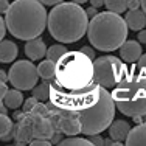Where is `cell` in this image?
Returning a JSON list of instances; mask_svg holds the SVG:
<instances>
[{
  "mask_svg": "<svg viewBox=\"0 0 146 146\" xmlns=\"http://www.w3.org/2000/svg\"><path fill=\"white\" fill-rule=\"evenodd\" d=\"M143 50H141V44L138 40H127L123 47L120 48V56L123 61H127L131 64L138 62L140 58L143 56Z\"/></svg>",
  "mask_w": 146,
  "mask_h": 146,
  "instance_id": "obj_11",
  "label": "cell"
},
{
  "mask_svg": "<svg viewBox=\"0 0 146 146\" xmlns=\"http://www.w3.org/2000/svg\"><path fill=\"white\" fill-rule=\"evenodd\" d=\"M0 79H2V84H6V81H9V75H8V72L0 70Z\"/></svg>",
  "mask_w": 146,
  "mask_h": 146,
  "instance_id": "obj_34",
  "label": "cell"
},
{
  "mask_svg": "<svg viewBox=\"0 0 146 146\" xmlns=\"http://www.w3.org/2000/svg\"><path fill=\"white\" fill-rule=\"evenodd\" d=\"M141 120H143V123H146V115H145L143 118H141Z\"/></svg>",
  "mask_w": 146,
  "mask_h": 146,
  "instance_id": "obj_42",
  "label": "cell"
},
{
  "mask_svg": "<svg viewBox=\"0 0 146 146\" xmlns=\"http://www.w3.org/2000/svg\"><path fill=\"white\" fill-rule=\"evenodd\" d=\"M40 3H42L44 6H53V8H54V6H58L59 3H62V2H51V0H44V2H40Z\"/></svg>",
  "mask_w": 146,
  "mask_h": 146,
  "instance_id": "obj_37",
  "label": "cell"
},
{
  "mask_svg": "<svg viewBox=\"0 0 146 146\" xmlns=\"http://www.w3.org/2000/svg\"><path fill=\"white\" fill-rule=\"evenodd\" d=\"M115 110L112 93L107 92V89L90 84L84 90H78L75 112L79 117L84 135L92 137L109 129L115 118Z\"/></svg>",
  "mask_w": 146,
  "mask_h": 146,
  "instance_id": "obj_1",
  "label": "cell"
},
{
  "mask_svg": "<svg viewBox=\"0 0 146 146\" xmlns=\"http://www.w3.org/2000/svg\"><path fill=\"white\" fill-rule=\"evenodd\" d=\"M112 146H126V145H123V143H120V141H115Z\"/></svg>",
  "mask_w": 146,
  "mask_h": 146,
  "instance_id": "obj_41",
  "label": "cell"
},
{
  "mask_svg": "<svg viewBox=\"0 0 146 146\" xmlns=\"http://www.w3.org/2000/svg\"><path fill=\"white\" fill-rule=\"evenodd\" d=\"M113 143H115V141H113V140H112V138H110V137L104 140V146H112Z\"/></svg>",
  "mask_w": 146,
  "mask_h": 146,
  "instance_id": "obj_38",
  "label": "cell"
},
{
  "mask_svg": "<svg viewBox=\"0 0 146 146\" xmlns=\"http://www.w3.org/2000/svg\"><path fill=\"white\" fill-rule=\"evenodd\" d=\"M79 51H81L82 54H86L89 59H92V61H96V54H95V48L93 47H81L79 48Z\"/></svg>",
  "mask_w": 146,
  "mask_h": 146,
  "instance_id": "obj_25",
  "label": "cell"
},
{
  "mask_svg": "<svg viewBox=\"0 0 146 146\" xmlns=\"http://www.w3.org/2000/svg\"><path fill=\"white\" fill-rule=\"evenodd\" d=\"M0 135H2L0 138L3 141L11 140L16 135V123L8 115H2L0 118Z\"/></svg>",
  "mask_w": 146,
  "mask_h": 146,
  "instance_id": "obj_17",
  "label": "cell"
},
{
  "mask_svg": "<svg viewBox=\"0 0 146 146\" xmlns=\"http://www.w3.org/2000/svg\"><path fill=\"white\" fill-rule=\"evenodd\" d=\"M124 20L127 23V28L134 31H143L146 27V14L141 9H135V11H127L124 16Z\"/></svg>",
  "mask_w": 146,
  "mask_h": 146,
  "instance_id": "obj_14",
  "label": "cell"
},
{
  "mask_svg": "<svg viewBox=\"0 0 146 146\" xmlns=\"http://www.w3.org/2000/svg\"><path fill=\"white\" fill-rule=\"evenodd\" d=\"M0 112H2V115H6V112H8V107H6L3 103H2V106H0Z\"/></svg>",
  "mask_w": 146,
  "mask_h": 146,
  "instance_id": "obj_39",
  "label": "cell"
},
{
  "mask_svg": "<svg viewBox=\"0 0 146 146\" xmlns=\"http://www.w3.org/2000/svg\"><path fill=\"white\" fill-rule=\"evenodd\" d=\"M93 70H95L93 84L101 86L103 89L112 87V90L118 84H121L131 72L123 64V61H120V58L112 56V54L96 58V61H93Z\"/></svg>",
  "mask_w": 146,
  "mask_h": 146,
  "instance_id": "obj_7",
  "label": "cell"
},
{
  "mask_svg": "<svg viewBox=\"0 0 146 146\" xmlns=\"http://www.w3.org/2000/svg\"><path fill=\"white\" fill-rule=\"evenodd\" d=\"M135 68H137L138 73H141L143 76H146V53L140 58V61L135 64Z\"/></svg>",
  "mask_w": 146,
  "mask_h": 146,
  "instance_id": "obj_26",
  "label": "cell"
},
{
  "mask_svg": "<svg viewBox=\"0 0 146 146\" xmlns=\"http://www.w3.org/2000/svg\"><path fill=\"white\" fill-rule=\"evenodd\" d=\"M112 98L123 115L143 118L146 115V76L138 73L134 65L123 82L112 90Z\"/></svg>",
  "mask_w": 146,
  "mask_h": 146,
  "instance_id": "obj_5",
  "label": "cell"
},
{
  "mask_svg": "<svg viewBox=\"0 0 146 146\" xmlns=\"http://www.w3.org/2000/svg\"><path fill=\"white\" fill-rule=\"evenodd\" d=\"M9 75V82L11 86H14L16 90L20 92H28L33 90L39 82V72L37 67L31 61H16L11 65L8 72Z\"/></svg>",
  "mask_w": 146,
  "mask_h": 146,
  "instance_id": "obj_8",
  "label": "cell"
},
{
  "mask_svg": "<svg viewBox=\"0 0 146 146\" xmlns=\"http://www.w3.org/2000/svg\"><path fill=\"white\" fill-rule=\"evenodd\" d=\"M89 141L93 146H104V138H101L100 135H92V137L89 138Z\"/></svg>",
  "mask_w": 146,
  "mask_h": 146,
  "instance_id": "obj_27",
  "label": "cell"
},
{
  "mask_svg": "<svg viewBox=\"0 0 146 146\" xmlns=\"http://www.w3.org/2000/svg\"><path fill=\"white\" fill-rule=\"evenodd\" d=\"M6 30H8V27H6L5 17H0V39H2V40H5V34H6Z\"/></svg>",
  "mask_w": 146,
  "mask_h": 146,
  "instance_id": "obj_28",
  "label": "cell"
},
{
  "mask_svg": "<svg viewBox=\"0 0 146 146\" xmlns=\"http://www.w3.org/2000/svg\"><path fill=\"white\" fill-rule=\"evenodd\" d=\"M141 11L146 14V0H143V2H141Z\"/></svg>",
  "mask_w": 146,
  "mask_h": 146,
  "instance_id": "obj_40",
  "label": "cell"
},
{
  "mask_svg": "<svg viewBox=\"0 0 146 146\" xmlns=\"http://www.w3.org/2000/svg\"><path fill=\"white\" fill-rule=\"evenodd\" d=\"M14 140L17 146H25L31 145L34 141V134H33V118L30 113H27L20 121L16 123V135Z\"/></svg>",
  "mask_w": 146,
  "mask_h": 146,
  "instance_id": "obj_9",
  "label": "cell"
},
{
  "mask_svg": "<svg viewBox=\"0 0 146 146\" xmlns=\"http://www.w3.org/2000/svg\"><path fill=\"white\" fill-rule=\"evenodd\" d=\"M3 17L9 33L27 42L39 39L48 25L47 9L37 0H16Z\"/></svg>",
  "mask_w": 146,
  "mask_h": 146,
  "instance_id": "obj_2",
  "label": "cell"
},
{
  "mask_svg": "<svg viewBox=\"0 0 146 146\" xmlns=\"http://www.w3.org/2000/svg\"><path fill=\"white\" fill-rule=\"evenodd\" d=\"M37 72H39V76L44 79V81L53 82L56 79V62L51 61H42L39 65H37Z\"/></svg>",
  "mask_w": 146,
  "mask_h": 146,
  "instance_id": "obj_18",
  "label": "cell"
},
{
  "mask_svg": "<svg viewBox=\"0 0 146 146\" xmlns=\"http://www.w3.org/2000/svg\"><path fill=\"white\" fill-rule=\"evenodd\" d=\"M127 6H129V11H135V9L141 8V2H138V0H131V2H127Z\"/></svg>",
  "mask_w": 146,
  "mask_h": 146,
  "instance_id": "obj_29",
  "label": "cell"
},
{
  "mask_svg": "<svg viewBox=\"0 0 146 146\" xmlns=\"http://www.w3.org/2000/svg\"><path fill=\"white\" fill-rule=\"evenodd\" d=\"M30 146H53L51 141H44V140H34Z\"/></svg>",
  "mask_w": 146,
  "mask_h": 146,
  "instance_id": "obj_33",
  "label": "cell"
},
{
  "mask_svg": "<svg viewBox=\"0 0 146 146\" xmlns=\"http://www.w3.org/2000/svg\"><path fill=\"white\" fill-rule=\"evenodd\" d=\"M89 23L87 13L81 5L75 2H62L51 8L47 27L51 36L64 45L82 39L89 30Z\"/></svg>",
  "mask_w": 146,
  "mask_h": 146,
  "instance_id": "obj_3",
  "label": "cell"
},
{
  "mask_svg": "<svg viewBox=\"0 0 146 146\" xmlns=\"http://www.w3.org/2000/svg\"><path fill=\"white\" fill-rule=\"evenodd\" d=\"M68 53V50L65 48V45H62V44H54V45H51V47H48V51H47V59L48 61H51V62H58L61 61L62 58L65 56V54Z\"/></svg>",
  "mask_w": 146,
  "mask_h": 146,
  "instance_id": "obj_21",
  "label": "cell"
},
{
  "mask_svg": "<svg viewBox=\"0 0 146 146\" xmlns=\"http://www.w3.org/2000/svg\"><path fill=\"white\" fill-rule=\"evenodd\" d=\"M33 134H34V140L51 141L53 135L56 134V129H54L50 117L48 118H37V120L33 118Z\"/></svg>",
  "mask_w": 146,
  "mask_h": 146,
  "instance_id": "obj_10",
  "label": "cell"
},
{
  "mask_svg": "<svg viewBox=\"0 0 146 146\" xmlns=\"http://www.w3.org/2000/svg\"><path fill=\"white\" fill-rule=\"evenodd\" d=\"M17 53H19V50H17V45L14 42H11V40H2V44H0V61L3 62V64H8V62L14 61L17 58Z\"/></svg>",
  "mask_w": 146,
  "mask_h": 146,
  "instance_id": "obj_16",
  "label": "cell"
},
{
  "mask_svg": "<svg viewBox=\"0 0 146 146\" xmlns=\"http://www.w3.org/2000/svg\"><path fill=\"white\" fill-rule=\"evenodd\" d=\"M131 131H132V127L126 120H115L112 123V126L109 127V137L112 138L113 141L123 143V141L127 140Z\"/></svg>",
  "mask_w": 146,
  "mask_h": 146,
  "instance_id": "obj_12",
  "label": "cell"
},
{
  "mask_svg": "<svg viewBox=\"0 0 146 146\" xmlns=\"http://www.w3.org/2000/svg\"><path fill=\"white\" fill-rule=\"evenodd\" d=\"M58 146H93L89 140L86 138H79V137H75V138H65L61 145Z\"/></svg>",
  "mask_w": 146,
  "mask_h": 146,
  "instance_id": "obj_23",
  "label": "cell"
},
{
  "mask_svg": "<svg viewBox=\"0 0 146 146\" xmlns=\"http://www.w3.org/2000/svg\"><path fill=\"white\" fill-rule=\"evenodd\" d=\"M2 103L5 104L8 109H19V107L22 106V104L25 103V101H23L22 92H20V90L13 89V90H9L8 95H6L5 98L2 100Z\"/></svg>",
  "mask_w": 146,
  "mask_h": 146,
  "instance_id": "obj_19",
  "label": "cell"
},
{
  "mask_svg": "<svg viewBox=\"0 0 146 146\" xmlns=\"http://www.w3.org/2000/svg\"><path fill=\"white\" fill-rule=\"evenodd\" d=\"M50 87H51V82L42 81L40 84H37L36 87L31 90V93H33V96L39 103H42V101L48 103V101H50Z\"/></svg>",
  "mask_w": 146,
  "mask_h": 146,
  "instance_id": "obj_20",
  "label": "cell"
},
{
  "mask_svg": "<svg viewBox=\"0 0 146 146\" xmlns=\"http://www.w3.org/2000/svg\"><path fill=\"white\" fill-rule=\"evenodd\" d=\"M9 90H11V89H8V86H6V84H0V100L5 98V96L8 95Z\"/></svg>",
  "mask_w": 146,
  "mask_h": 146,
  "instance_id": "obj_32",
  "label": "cell"
},
{
  "mask_svg": "<svg viewBox=\"0 0 146 146\" xmlns=\"http://www.w3.org/2000/svg\"><path fill=\"white\" fill-rule=\"evenodd\" d=\"M86 13H87V17H90V20H92V19H95V17L100 14V13H98V9H96V8H93V6H90V8H87V9H86Z\"/></svg>",
  "mask_w": 146,
  "mask_h": 146,
  "instance_id": "obj_31",
  "label": "cell"
},
{
  "mask_svg": "<svg viewBox=\"0 0 146 146\" xmlns=\"http://www.w3.org/2000/svg\"><path fill=\"white\" fill-rule=\"evenodd\" d=\"M126 146H146V123L132 127L126 140Z\"/></svg>",
  "mask_w": 146,
  "mask_h": 146,
  "instance_id": "obj_15",
  "label": "cell"
},
{
  "mask_svg": "<svg viewBox=\"0 0 146 146\" xmlns=\"http://www.w3.org/2000/svg\"><path fill=\"white\" fill-rule=\"evenodd\" d=\"M138 42H140V44H146V30H143V31L138 33Z\"/></svg>",
  "mask_w": 146,
  "mask_h": 146,
  "instance_id": "obj_36",
  "label": "cell"
},
{
  "mask_svg": "<svg viewBox=\"0 0 146 146\" xmlns=\"http://www.w3.org/2000/svg\"><path fill=\"white\" fill-rule=\"evenodd\" d=\"M6 146H17V145H6Z\"/></svg>",
  "mask_w": 146,
  "mask_h": 146,
  "instance_id": "obj_43",
  "label": "cell"
},
{
  "mask_svg": "<svg viewBox=\"0 0 146 146\" xmlns=\"http://www.w3.org/2000/svg\"><path fill=\"white\" fill-rule=\"evenodd\" d=\"M9 8H11V3L9 2H6V0H2V2H0V13H2V14H6Z\"/></svg>",
  "mask_w": 146,
  "mask_h": 146,
  "instance_id": "obj_30",
  "label": "cell"
},
{
  "mask_svg": "<svg viewBox=\"0 0 146 146\" xmlns=\"http://www.w3.org/2000/svg\"><path fill=\"white\" fill-rule=\"evenodd\" d=\"M47 51H48V48L40 37L39 39L28 40L25 44V54L31 61H39V59H42L44 56H47Z\"/></svg>",
  "mask_w": 146,
  "mask_h": 146,
  "instance_id": "obj_13",
  "label": "cell"
},
{
  "mask_svg": "<svg viewBox=\"0 0 146 146\" xmlns=\"http://www.w3.org/2000/svg\"><path fill=\"white\" fill-rule=\"evenodd\" d=\"M39 104V101H37L34 96H31V98H27L25 100V103H23V112H27V113H30L31 110L34 109V107Z\"/></svg>",
  "mask_w": 146,
  "mask_h": 146,
  "instance_id": "obj_24",
  "label": "cell"
},
{
  "mask_svg": "<svg viewBox=\"0 0 146 146\" xmlns=\"http://www.w3.org/2000/svg\"><path fill=\"white\" fill-rule=\"evenodd\" d=\"M127 23L121 16L104 11L90 20L87 37L93 48L101 51L120 50L127 42Z\"/></svg>",
  "mask_w": 146,
  "mask_h": 146,
  "instance_id": "obj_4",
  "label": "cell"
},
{
  "mask_svg": "<svg viewBox=\"0 0 146 146\" xmlns=\"http://www.w3.org/2000/svg\"><path fill=\"white\" fill-rule=\"evenodd\" d=\"M90 5L93 6V8H101V6H104L106 5V2H101V0H93V2H90Z\"/></svg>",
  "mask_w": 146,
  "mask_h": 146,
  "instance_id": "obj_35",
  "label": "cell"
},
{
  "mask_svg": "<svg viewBox=\"0 0 146 146\" xmlns=\"http://www.w3.org/2000/svg\"><path fill=\"white\" fill-rule=\"evenodd\" d=\"M107 8V11L109 13H113V14H123L124 11H129V6H127V2L126 0H109V2H106V5H104Z\"/></svg>",
  "mask_w": 146,
  "mask_h": 146,
  "instance_id": "obj_22",
  "label": "cell"
},
{
  "mask_svg": "<svg viewBox=\"0 0 146 146\" xmlns=\"http://www.w3.org/2000/svg\"><path fill=\"white\" fill-rule=\"evenodd\" d=\"M93 61L81 51H68L56 64V79L65 90L78 92L93 84Z\"/></svg>",
  "mask_w": 146,
  "mask_h": 146,
  "instance_id": "obj_6",
  "label": "cell"
}]
</instances>
